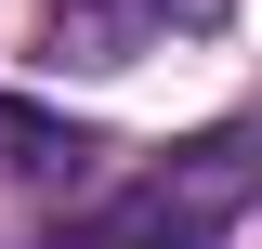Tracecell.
I'll list each match as a JSON object with an SVG mask.
<instances>
[{
	"label": "cell",
	"mask_w": 262,
	"mask_h": 249,
	"mask_svg": "<svg viewBox=\"0 0 262 249\" xmlns=\"http://www.w3.org/2000/svg\"><path fill=\"white\" fill-rule=\"evenodd\" d=\"M249 184H262V131H210V144L158 157L118 210H92L79 236H53V249H210L236 210H249Z\"/></svg>",
	"instance_id": "1"
},
{
	"label": "cell",
	"mask_w": 262,
	"mask_h": 249,
	"mask_svg": "<svg viewBox=\"0 0 262 249\" xmlns=\"http://www.w3.org/2000/svg\"><path fill=\"white\" fill-rule=\"evenodd\" d=\"M170 27L210 39V27H223V0H53V13H39L53 66H92V79H105V66H144Z\"/></svg>",
	"instance_id": "2"
},
{
	"label": "cell",
	"mask_w": 262,
	"mask_h": 249,
	"mask_svg": "<svg viewBox=\"0 0 262 249\" xmlns=\"http://www.w3.org/2000/svg\"><path fill=\"white\" fill-rule=\"evenodd\" d=\"M79 157H92V131H79V118L0 92V171H13V184H53V171H79Z\"/></svg>",
	"instance_id": "3"
}]
</instances>
